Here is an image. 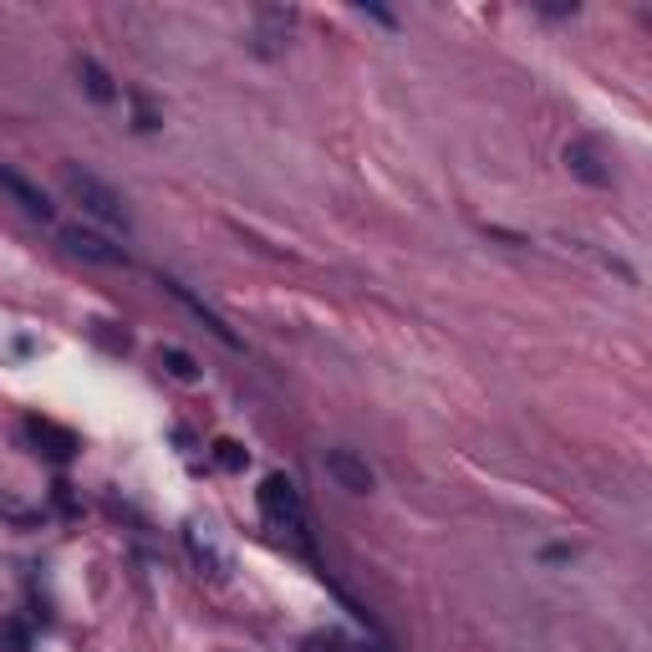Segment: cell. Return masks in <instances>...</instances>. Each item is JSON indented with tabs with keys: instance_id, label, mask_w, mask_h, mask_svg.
Here are the masks:
<instances>
[{
	"instance_id": "cell-1",
	"label": "cell",
	"mask_w": 652,
	"mask_h": 652,
	"mask_svg": "<svg viewBox=\"0 0 652 652\" xmlns=\"http://www.w3.org/2000/svg\"><path fill=\"white\" fill-rule=\"evenodd\" d=\"M61 189L72 194L82 214H92L97 224H113V230H128V205L113 184L92 174V168H77V163H61Z\"/></svg>"
},
{
	"instance_id": "cell-2",
	"label": "cell",
	"mask_w": 652,
	"mask_h": 652,
	"mask_svg": "<svg viewBox=\"0 0 652 652\" xmlns=\"http://www.w3.org/2000/svg\"><path fill=\"white\" fill-rule=\"evenodd\" d=\"M260 515L276 525V531L301 535L306 531V510H301V494L286 475H266L260 479Z\"/></svg>"
},
{
	"instance_id": "cell-3",
	"label": "cell",
	"mask_w": 652,
	"mask_h": 652,
	"mask_svg": "<svg viewBox=\"0 0 652 652\" xmlns=\"http://www.w3.org/2000/svg\"><path fill=\"white\" fill-rule=\"evenodd\" d=\"M163 291H168V296H174L178 306H184V312H194V316H199V322H205V331H214V337H220L224 347H240L235 326L224 322V316L214 312L209 301H199V296H194V291H189V286H184V281H174V276H163Z\"/></svg>"
},
{
	"instance_id": "cell-4",
	"label": "cell",
	"mask_w": 652,
	"mask_h": 652,
	"mask_svg": "<svg viewBox=\"0 0 652 652\" xmlns=\"http://www.w3.org/2000/svg\"><path fill=\"white\" fill-rule=\"evenodd\" d=\"M61 245H67L72 255H82V260H92V266H128V255H123L113 240L92 235V230H82V224H67V230H61Z\"/></svg>"
},
{
	"instance_id": "cell-5",
	"label": "cell",
	"mask_w": 652,
	"mask_h": 652,
	"mask_svg": "<svg viewBox=\"0 0 652 652\" xmlns=\"http://www.w3.org/2000/svg\"><path fill=\"white\" fill-rule=\"evenodd\" d=\"M322 464H326V475L337 479L347 494H372V485H377V479H372V469H368V459H357L352 449H331Z\"/></svg>"
},
{
	"instance_id": "cell-6",
	"label": "cell",
	"mask_w": 652,
	"mask_h": 652,
	"mask_svg": "<svg viewBox=\"0 0 652 652\" xmlns=\"http://www.w3.org/2000/svg\"><path fill=\"white\" fill-rule=\"evenodd\" d=\"M26 433H31V444L42 449L46 459L67 464V459L77 454V433L61 429V423H51V418H26Z\"/></svg>"
},
{
	"instance_id": "cell-7",
	"label": "cell",
	"mask_w": 652,
	"mask_h": 652,
	"mask_svg": "<svg viewBox=\"0 0 652 652\" xmlns=\"http://www.w3.org/2000/svg\"><path fill=\"white\" fill-rule=\"evenodd\" d=\"M0 189L11 194V199H15L21 209H26V214H36V220H51V199H46V194L36 189L31 178L15 174V168H0Z\"/></svg>"
},
{
	"instance_id": "cell-8",
	"label": "cell",
	"mask_w": 652,
	"mask_h": 652,
	"mask_svg": "<svg viewBox=\"0 0 652 652\" xmlns=\"http://www.w3.org/2000/svg\"><path fill=\"white\" fill-rule=\"evenodd\" d=\"M566 168L577 178H586V184H607V168H602L592 143H571V149H566Z\"/></svg>"
},
{
	"instance_id": "cell-9",
	"label": "cell",
	"mask_w": 652,
	"mask_h": 652,
	"mask_svg": "<svg viewBox=\"0 0 652 652\" xmlns=\"http://www.w3.org/2000/svg\"><path fill=\"white\" fill-rule=\"evenodd\" d=\"M77 77H82V88L92 92V97H97V103H113V77L103 72V67H97V61H77Z\"/></svg>"
},
{
	"instance_id": "cell-10",
	"label": "cell",
	"mask_w": 652,
	"mask_h": 652,
	"mask_svg": "<svg viewBox=\"0 0 652 652\" xmlns=\"http://www.w3.org/2000/svg\"><path fill=\"white\" fill-rule=\"evenodd\" d=\"M159 362H163V372H168V377H178V383H194V377H199L194 357H189V352H178V347H163Z\"/></svg>"
},
{
	"instance_id": "cell-11",
	"label": "cell",
	"mask_w": 652,
	"mask_h": 652,
	"mask_svg": "<svg viewBox=\"0 0 652 652\" xmlns=\"http://www.w3.org/2000/svg\"><path fill=\"white\" fill-rule=\"evenodd\" d=\"M214 459H220L224 469H245V464H251V454H245L235 439H214Z\"/></svg>"
},
{
	"instance_id": "cell-12",
	"label": "cell",
	"mask_w": 652,
	"mask_h": 652,
	"mask_svg": "<svg viewBox=\"0 0 652 652\" xmlns=\"http://www.w3.org/2000/svg\"><path fill=\"white\" fill-rule=\"evenodd\" d=\"M306 648L312 652H341L347 642H341V632H316V638H306Z\"/></svg>"
}]
</instances>
